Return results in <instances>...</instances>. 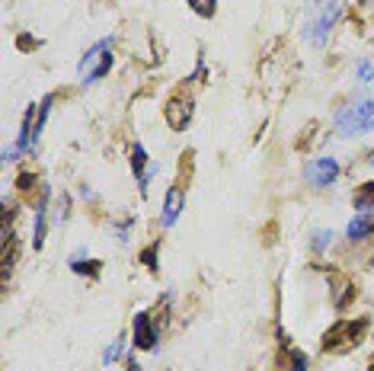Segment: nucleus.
<instances>
[{"label": "nucleus", "mask_w": 374, "mask_h": 371, "mask_svg": "<svg viewBox=\"0 0 374 371\" xmlns=\"http://www.w3.org/2000/svg\"><path fill=\"white\" fill-rule=\"evenodd\" d=\"M374 128V100H358L336 115V135L342 138H355Z\"/></svg>", "instance_id": "f257e3e1"}, {"label": "nucleus", "mask_w": 374, "mask_h": 371, "mask_svg": "<svg viewBox=\"0 0 374 371\" xmlns=\"http://www.w3.org/2000/svg\"><path fill=\"white\" fill-rule=\"evenodd\" d=\"M365 333H368L365 317H362V320H339V324H333L327 333H323V349H327V352H346L358 339H365Z\"/></svg>", "instance_id": "f03ea898"}, {"label": "nucleus", "mask_w": 374, "mask_h": 371, "mask_svg": "<svg viewBox=\"0 0 374 371\" xmlns=\"http://www.w3.org/2000/svg\"><path fill=\"white\" fill-rule=\"evenodd\" d=\"M113 38H100L84 58H80V65H77V74H80V84H93L100 77L109 74V67H113Z\"/></svg>", "instance_id": "7ed1b4c3"}, {"label": "nucleus", "mask_w": 374, "mask_h": 371, "mask_svg": "<svg viewBox=\"0 0 374 371\" xmlns=\"http://www.w3.org/2000/svg\"><path fill=\"white\" fill-rule=\"evenodd\" d=\"M304 179H307L310 186H317V189H323V186H329V183H336V179H339V160H333V157L310 160L307 167H304Z\"/></svg>", "instance_id": "20e7f679"}, {"label": "nucleus", "mask_w": 374, "mask_h": 371, "mask_svg": "<svg viewBox=\"0 0 374 371\" xmlns=\"http://www.w3.org/2000/svg\"><path fill=\"white\" fill-rule=\"evenodd\" d=\"M163 119L173 131H186L189 122H192V100L176 93V96H170L167 100V109H163Z\"/></svg>", "instance_id": "39448f33"}, {"label": "nucleus", "mask_w": 374, "mask_h": 371, "mask_svg": "<svg viewBox=\"0 0 374 371\" xmlns=\"http://www.w3.org/2000/svg\"><path fill=\"white\" fill-rule=\"evenodd\" d=\"M336 19H339V0H327L317 13V23H314V36H310L314 45H327L329 29L336 26Z\"/></svg>", "instance_id": "423d86ee"}, {"label": "nucleus", "mask_w": 374, "mask_h": 371, "mask_svg": "<svg viewBox=\"0 0 374 371\" xmlns=\"http://www.w3.org/2000/svg\"><path fill=\"white\" fill-rule=\"evenodd\" d=\"M131 336H135V346H138V349H154V346H157V326H154V317H150L148 311L135 314V320H131Z\"/></svg>", "instance_id": "0eeeda50"}, {"label": "nucleus", "mask_w": 374, "mask_h": 371, "mask_svg": "<svg viewBox=\"0 0 374 371\" xmlns=\"http://www.w3.org/2000/svg\"><path fill=\"white\" fill-rule=\"evenodd\" d=\"M329 288H333V304H336L339 311H346V307L352 304V297H355V288H352V282L333 269V272H329Z\"/></svg>", "instance_id": "6e6552de"}, {"label": "nucleus", "mask_w": 374, "mask_h": 371, "mask_svg": "<svg viewBox=\"0 0 374 371\" xmlns=\"http://www.w3.org/2000/svg\"><path fill=\"white\" fill-rule=\"evenodd\" d=\"M183 205H186V195H183V189L179 186H173L167 192V199H163V214H160V221H163V227H173L179 218V212H183Z\"/></svg>", "instance_id": "1a4fd4ad"}, {"label": "nucleus", "mask_w": 374, "mask_h": 371, "mask_svg": "<svg viewBox=\"0 0 374 371\" xmlns=\"http://www.w3.org/2000/svg\"><path fill=\"white\" fill-rule=\"evenodd\" d=\"M45 202H48V189H42V199L36 205V227H32V250H42L45 247V231H48V221H45Z\"/></svg>", "instance_id": "9d476101"}, {"label": "nucleus", "mask_w": 374, "mask_h": 371, "mask_svg": "<svg viewBox=\"0 0 374 371\" xmlns=\"http://www.w3.org/2000/svg\"><path fill=\"white\" fill-rule=\"evenodd\" d=\"M346 237L352 243H362L368 240V237H374V221H371V214H358V218H352L346 227Z\"/></svg>", "instance_id": "9b49d317"}, {"label": "nucleus", "mask_w": 374, "mask_h": 371, "mask_svg": "<svg viewBox=\"0 0 374 371\" xmlns=\"http://www.w3.org/2000/svg\"><path fill=\"white\" fill-rule=\"evenodd\" d=\"M352 202H355L358 214H374V183L358 186V192L352 195Z\"/></svg>", "instance_id": "f8f14e48"}, {"label": "nucleus", "mask_w": 374, "mask_h": 371, "mask_svg": "<svg viewBox=\"0 0 374 371\" xmlns=\"http://www.w3.org/2000/svg\"><path fill=\"white\" fill-rule=\"evenodd\" d=\"M100 266H103L100 260H86V262H84V253H74V256H71V269H74L77 276L96 278V276H100Z\"/></svg>", "instance_id": "ddd939ff"}, {"label": "nucleus", "mask_w": 374, "mask_h": 371, "mask_svg": "<svg viewBox=\"0 0 374 371\" xmlns=\"http://www.w3.org/2000/svg\"><path fill=\"white\" fill-rule=\"evenodd\" d=\"M288 365H291V371H307V368H310L307 352H301V349L288 346Z\"/></svg>", "instance_id": "4468645a"}, {"label": "nucleus", "mask_w": 374, "mask_h": 371, "mask_svg": "<svg viewBox=\"0 0 374 371\" xmlns=\"http://www.w3.org/2000/svg\"><path fill=\"white\" fill-rule=\"evenodd\" d=\"M157 250H160V243H150V247L141 250V262H144L150 272H157Z\"/></svg>", "instance_id": "2eb2a0df"}, {"label": "nucleus", "mask_w": 374, "mask_h": 371, "mask_svg": "<svg viewBox=\"0 0 374 371\" xmlns=\"http://www.w3.org/2000/svg\"><path fill=\"white\" fill-rule=\"evenodd\" d=\"M125 352V339H115L113 346H109V349H106L103 352V365H115L119 362V355Z\"/></svg>", "instance_id": "dca6fc26"}, {"label": "nucleus", "mask_w": 374, "mask_h": 371, "mask_svg": "<svg viewBox=\"0 0 374 371\" xmlns=\"http://www.w3.org/2000/svg\"><path fill=\"white\" fill-rule=\"evenodd\" d=\"M16 186H19V192H36L38 189V177L36 173H19V179H16Z\"/></svg>", "instance_id": "f3484780"}, {"label": "nucleus", "mask_w": 374, "mask_h": 371, "mask_svg": "<svg viewBox=\"0 0 374 371\" xmlns=\"http://www.w3.org/2000/svg\"><path fill=\"white\" fill-rule=\"evenodd\" d=\"M314 253H323L329 247V243H333V231H314Z\"/></svg>", "instance_id": "a211bd4d"}, {"label": "nucleus", "mask_w": 374, "mask_h": 371, "mask_svg": "<svg viewBox=\"0 0 374 371\" xmlns=\"http://www.w3.org/2000/svg\"><path fill=\"white\" fill-rule=\"evenodd\" d=\"M67 208H71V202H67V195L61 192V195H58V212H55V221H58V224L67 221Z\"/></svg>", "instance_id": "6ab92c4d"}, {"label": "nucleus", "mask_w": 374, "mask_h": 371, "mask_svg": "<svg viewBox=\"0 0 374 371\" xmlns=\"http://www.w3.org/2000/svg\"><path fill=\"white\" fill-rule=\"evenodd\" d=\"M355 77L362 80V84H371V77H374V67H371V61H362V65L355 67Z\"/></svg>", "instance_id": "aec40b11"}, {"label": "nucleus", "mask_w": 374, "mask_h": 371, "mask_svg": "<svg viewBox=\"0 0 374 371\" xmlns=\"http://www.w3.org/2000/svg\"><path fill=\"white\" fill-rule=\"evenodd\" d=\"M371 368H374V355H371Z\"/></svg>", "instance_id": "412c9836"}]
</instances>
